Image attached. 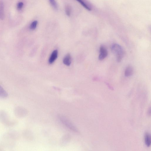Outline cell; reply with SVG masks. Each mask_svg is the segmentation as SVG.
<instances>
[{"mask_svg":"<svg viewBox=\"0 0 151 151\" xmlns=\"http://www.w3.org/2000/svg\"><path fill=\"white\" fill-rule=\"evenodd\" d=\"M0 121L6 126H11L15 124L14 120H12L8 114L3 111H0Z\"/></svg>","mask_w":151,"mask_h":151,"instance_id":"1","label":"cell"},{"mask_svg":"<svg viewBox=\"0 0 151 151\" xmlns=\"http://www.w3.org/2000/svg\"><path fill=\"white\" fill-rule=\"evenodd\" d=\"M111 49L113 52L116 55L117 61L120 62L124 54L122 47L119 45L115 44L112 45Z\"/></svg>","mask_w":151,"mask_h":151,"instance_id":"2","label":"cell"},{"mask_svg":"<svg viewBox=\"0 0 151 151\" xmlns=\"http://www.w3.org/2000/svg\"><path fill=\"white\" fill-rule=\"evenodd\" d=\"M59 119L62 123H63V124L67 127L74 132H78L77 129L72 124V122L66 118L62 116H60Z\"/></svg>","mask_w":151,"mask_h":151,"instance_id":"3","label":"cell"},{"mask_svg":"<svg viewBox=\"0 0 151 151\" xmlns=\"http://www.w3.org/2000/svg\"><path fill=\"white\" fill-rule=\"evenodd\" d=\"M14 112L15 115L19 118L24 117L27 113V111L25 108L19 106L15 108Z\"/></svg>","mask_w":151,"mask_h":151,"instance_id":"4","label":"cell"},{"mask_svg":"<svg viewBox=\"0 0 151 151\" xmlns=\"http://www.w3.org/2000/svg\"><path fill=\"white\" fill-rule=\"evenodd\" d=\"M108 54V51L103 46H101L100 48L99 59L100 60H103L107 57Z\"/></svg>","mask_w":151,"mask_h":151,"instance_id":"5","label":"cell"},{"mask_svg":"<svg viewBox=\"0 0 151 151\" xmlns=\"http://www.w3.org/2000/svg\"><path fill=\"white\" fill-rule=\"evenodd\" d=\"M58 51L56 50L53 51L52 53L51 56L49 59V63L50 64H52L56 60L58 57Z\"/></svg>","mask_w":151,"mask_h":151,"instance_id":"6","label":"cell"},{"mask_svg":"<svg viewBox=\"0 0 151 151\" xmlns=\"http://www.w3.org/2000/svg\"><path fill=\"white\" fill-rule=\"evenodd\" d=\"M5 18L4 4L2 0L0 1V19L3 20Z\"/></svg>","mask_w":151,"mask_h":151,"instance_id":"7","label":"cell"},{"mask_svg":"<svg viewBox=\"0 0 151 151\" xmlns=\"http://www.w3.org/2000/svg\"><path fill=\"white\" fill-rule=\"evenodd\" d=\"M64 64L67 66H70L72 62L71 57L70 54L68 53L65 56L63 60Z\"/></svg>","mask_w":151,"mask_h":151,"instance_id":"8","label":"cell"},{"mask_svg":"<svg viewBox=\"0 0 151 151\" xmlns=\"http://www.w3.org/2000/svg\"><path fill=\"white\" fill-rule=\"evenodd\" d=\"M133 69L131 66H128L125 70V76L126 77L131 76L133 73Z\"/></svg>","mask_w":151,"mask_h":151,"instance_id":"9","label":"cell"},{"mask_svg":"<svg viewBox=\"0 0 151 151\" xmlns=\"http://www.w3.org/2000/svg\"><path fill=\"white\" fill-rule=\"evenodd\" d=\"M8 94L6 91L0 85V98H6L8 97Z\"/></svg>","mask_w":151,"mask_h":151,"instance_id":"10","label":"cell"},{"mask_svg":"<svg viewBox=\"0 0 151 151\" xmlns=\"http://www.w3.org/2000/svg\"><path fill=\"white\" fill-rule=\"evenodd\" d=\"M145 142L146 145L148 147H150L151 145V136L148 133L146 134L145 136Z\"/></svg>","mask_w":151,"mask_h":151,"instance_id":"11","label":"cell"},{"mask_svg":"<svg viewBox=\"0 0 151 151\" xmlns=\"http://www.w3.org/2000/svg\"><path fill=\"white\" fill-rule=\"evenodd\" d=\"M76 1L79 3L87 10L89 11L91 10V9L82 0H76Z\"/></svg>","mask_w":151,"mask_h":151,"instance_id":"12","label":"cell"},{"mask_svg":"<svg viewBox=\"0 0 151 151\" xmlns=\"http://www.w3.org/2000/svg\"><path fill=\"white\" fill-rule=\"evenodd\" d=\"M38 21L35 20L33 21L30 26V29L31 30H34L36 29L38 24Z\"/></svg>","mask_w":151,"mask_h":151,"instance_id":"13","label":"cell"},{"mask_svg":"<svg viewBox=\"0 0 151 151\" xmlns=\"http://www.w3.org/2000/svg\"><path fill=\"white\" fill-rule=\"evenodd\" d=\"M49 2L52 7L55 9L57 10V4L55 0H49Z\"/></svg>","mask_w":151,"mask_h":151,"instance_id":"14","label":"cell"},{"mask_svg":"<svg viewBox=\"0 0 151 151\" xmlns=\"http://www.w3.org/2000/svg\"><path fill=\"white\" fill-rule=\"evenodd\" d=\"M71 8L69 6H67L66 8V15L70 16L71 14Z\"/></svg>","mask_w":151,"mask_h":151,"instance_id":"15","label":"cell"},{"mask_svg":"<svg viewBox=\"0 0 151 151\" xmlns=\"http://www.w3.org/2000/svg\"><path fill=\"white\" fill-rule=\"evenodd\" d=\"M24 5L23 3L22 2L18 3L17 5V8L18 10H21L23 8Z\"/></svg>","mask_w":151,"mask_h":151,"instance_id":"16","label":"cell"}]
</instances>
